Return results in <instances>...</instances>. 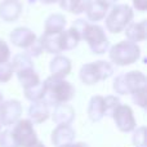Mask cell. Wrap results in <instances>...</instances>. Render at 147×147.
<instances>
[{
    "label": "cell",
    "mask_w": 147,
    "mask_h": 147,
    "mask_svg": "<svg viewBox=\"0 0 147 147\" xmlns=\"http://www.w3.org/2000/svg\"><path fill=\"white\" fill-rule=\"evenodd\" d=\"M0 132H1V124H0Z\"/></svg>",
    "instance_id": "cell-38"
},
{
    "label": "cell",
    "mask_w": 147,
    "mask_h": 147,
    "mask_svg": "<svg viewBox=\"0 0 147 147\" xmlns=\"http://www.w3.org/2000/svg\"><path fill=\"white\" fill-rule=\"evenodd\" d=\"M49 117H51V110H49V105L45 101L31 102L28 107V120L34 125L43 124Z\"/></svg>",
    "instance_id": "cell-13"
},
{
    "label": "cell",
    "mask_w": 147,
    "mask_h": 147,
    "mask_svg": "<svg viewBox=\"0 0 147 147\" xmlns=\"http://www.w3.org/2000/svg\"><path fill=\"white\" fill-rule=\"evenodd\" d=\"M44 84H45V97L43 101H45L49 106L54 107L57 105L69 103L75 97V86L66 79L49 76L44 80Z\"/></svg>",
    "instance_id": "cell-1"
},
{
    "label": "cell",
    "mask_w": 147,
    "mask_h": 147,
    "mask_svg": "<svg viewBox=\"0 0 147 147\" xmlns=\"http://www.w3.org/2000/svg\"><path fill=\"white\" fill-rule=\"evenodd\" d=\"M133 145L136 147H146V127H137L132 136Z\"/></svg>",
    "instance_id": "cell-27"
},
{
    "label": "cell",
    "mask_w": 147,
    "mask_h": 147,
    "mask_svg": "<svg viewBox=\"0 0 147 147\" xmlns=\"http://www.w3.org/2000/svg\"><path fill=\"white\" fill-rule=\"evenodd\" d=\"M23 5L21 0H3L0 1V20L4 22H16L21 17Z\"/></svg>",
    "instance_id": "cell-11"
},
{
    "label": "cell",
    "mask_w": 147,
    "mask_h": 147,
    "mask_svg": "<svg viewBox=\"0 0 147 147\" xmlns=\"http://www.w3.org/2000/svg\"><path fill=\"white\" fill-rule=\"evenodd\" d=\"M75 109L69 103H62L54 106L53 112L51 114L52 120L56 125H71L75 120Z\"/></svg>",
    "instance_id": "cell-14"
},
{
    "label": "cell",
    "mask_w": 147,
    "mask_h": 147,
    "mask_svg": "<svg viewBox=\"0 0 147 147\" xmlns=\"http://www.w3.org/2000/svg\"><path fill=\"white\" fill-rule=\"evenodd\" d=\"M124 32L127 40L132 43H142L147 38V21L142 20L141 22H130Z\"/></svg>",
    "instance_id": "cell-16"
},
{
    "label": "cell",
    "mask_w": 147,
    "mask_h": 147,
    "mask_svg": "<svg viewBox=\"0 0 147 147\" xmlns=\"http://www.w3.org/2000/svg\"><path fill=\"white\" fill-rule=\"evenodd\" d=\"M23 92H25L26 99H28L30 102L43 101L44 97H45V84H44V81H40L38 85L23 89Z\"/></svg>",
    "instance_id": "cell-25"
},
{
    "label": "cell",
    "mask_w": 147,
    "mask_h": 147,
    "mask_svg": "<svg viewBox=\"0 0 147 147\" xmlns=\"http://www.w3.org/2000/svg\"><path fill=\"white\" fill-rule=\"evenodd\" d=\"M133 8L138 12H146L147 10V0H132Z\"/></svg>",
    "instance_id": "cell-32"
},
{
    "label": "cell",
    "mask_w": 147,
    "mask_h": 147,
    "mask_svg": "<svg viewBox=\"0 0 147 147\" xmlns=\"http://www.w3.org/2000/svg\"><path fill=\"white\" fill-rule=\"evenodd\" d=\"M81 40H85L93 54H105L110 48L106 31L98 23H90L86 21L81 30Z\"/></svg>",
    "instance_id": "cell-6"
},
{
    "label": "cell",
    "mask_w": 147,
    "mask_h": 147,
    "mask_svg": "<svg viewBox=\"0 0 147 147\" xmlns=\"http://www.w3.org/2000/svg\"><path fill=\"white\" fill-rule=\"evenodd\" d=\"M103 99H105V114H106L107 116H111L112 112L116 110V107L119 106L121 102H120L119 97L112 96V94L103 97Z\"/></svg>",
    "instance_id": "cell-28"
},
{
    "label": "cell",
    "mask_w": 147,
    "mask_h": 147,
    "mask_svg": "<svg viewBox=\"0 0 147 147\" xmlns=\"http://www.w3.org/2000/svg\"><path fill=\"white\" fill-rule=\"evenodd\" d=\"M9 39H10V43L14 47L23 49V51H27L38 40V36L28 27H16L10 32Z\"/></svg>",
    "instance_id": "cell-10"
},
{
    "label": "cell",
    "mask_w": 147,
    "mask_h": 147,
    "mask_svg": "<svg viewBox=\"0 0 147 147\" xmlns=\"http://www.w3.org/2000/svg\"><path fill=\"white\" fill-rule=\"evenodd\" d=\"M146 93H147V89H142V90H138V92H136V93L130 94L133 102H134L137 106H140L141 109H146V103H147Z\"/></svg>",
    "instance_id": "cell-31"
},
{
    "label": "cell",
    "mask_w": 147,
    "mask_h": 147,
    "mask_svg": "<svg viewBox=\"0 0 147 147\" xmlns=\"http://www.w3.org/2000/svg\"><path fill=\"white\" fill-rule=\"evenodd\" d=\"M44 4H54V3H58V0H40Z\"/></svg>",
    "instance_id": "cell-35"
},
{
    "label": "cell",
    "mask_w": 147,
    "mask_h": 147,
    "mask_svg": "<svg viewBox=\"0 0 147 147\" xmlns=\"http://www.w3.org/2000/svg\"><path fill=\"white\" fill-rule=\"evenodd\" d=\"M61 41H62V48L63 52L66 51H72L79 45L81 41V34L76 27H71L69 30H65L61 32Z\"/></svg>",
    "instance_id": "cell-21"
},
{
    "label": "cell",
    "mask_w": 147,
    "mask_h": 147,
    "mask_svg": "<svg viewBox=\"0 0 147 147\" xmlns=\"http://www.w3.org/2000/svg\"><path fill=\"white\" fill-rule=\"evenodd\" d=\"M134 12L128 4H115L111 7L105 17L106 30L111 34H120L127 28L130 22H133Z\"/></svg>",
    "instance_id": "cell-2"
},
{
    "label": "cell",
    "mask_w": 147,
    "mask_h": 147,
    "mask_svg": "<svg viewBox=\"0 0 147 147\" xmlns=\"http://www.w3.org/2000/svg\"><path fill=\"white\" fill-rule=\"evenodd\" d=\"M71 70H72L71 59L66 56H62V54L54 56L53 59L51 61V63H49L51 76L57 79H66L71 74Z\"/></svg>",
    "instance_id": "cell-12"
},
{
    "label": "cell",
    "mask_w": 147,
    "mask_h": 147,
    "mask_svg": "<svg viewBox=\"0 0 147 147\" xmlns=\"http://www.w3.org/2000/svg\"><path fill=\"white\" fill-rule=\"evenodd\" d=\"M3 101H4V98H3V94H1V92H0V105L3 103Z\"/></svg>",
    "instance_id": "cell-37"
},
{
    "label": "cell",
    "mask_w": 147,
    "mask_h": 147,
    "mask_svg": "<svg viewBox=\"0 0 147 147\" xmlns=\"http://www.w3.org/2000/svg\"><path fill=\"white\" fill-rule=\"evenodd\" d=\"M109 57L111 63L116 66H129L141 58V48L137 43L123 40L109 48Z\"/></svg>",
    "instance_id": "cell-3"
},
{
    "label": "cell",
    "mask_w": 147,
    "mask_h": 147,
    "mask_svg": "<svg viewBox=\"0 0 147 147\" xmlns=\"http://www.w3.org/2000/svg\"><path fill=\"white\" fill-rule=\"evenodd\" d=\"M107 12H109V8L102 5L101 3L96 1V0H89L84 13L86 14V21H88V22L97 23V22H99V21L105 20Z\"/></svg>",
    "instance_id": "cell-19"
},
{
    "label": "cell",
    "mask_w": 147,
    "mask_h": 147,
    "mask_svg": "<svg viewBox=\"0 0 147 147\" xmlns=\"http://www.w3.org/2000/svg\"><path fill=\"white\" fill-rule=\"evenodd\" d=\"M89 0H58V4L62 10L72 13V14H81L85 12Z\"/></svg>",
    "instance_id": "cell-23"
},
{
    "label": "cell",
    "mask_w": 147,
    "mask_h": 147,
    "mask_svg": "<svg viewBox=\"0 0 147 147\" xmlns=\"http://www.w3.org/2000/svg\"><path fill=\"white\" fill-rule=\"evenodd\" d=\"M62 147H89V146L84 142H71V143H69V145H65Z\"/></svg>",
    "instance_id": "cell-34"
},
{
    "label": "cell",
    "mask_w": 147,
    "mask_h": 147,
    "mask_svg": "<svg viewBox=\"0 0 147 147\" xmlns=\"http://www.w3.org/2000/svg\"><path fill=\"white\" fill-rule=\"evenodd\" d=\"M10 57H12V52H10L9 45L7 44V41L0 39V65L9 62Z\"/></svg>",
    "instance_id": "cell-30"
},
{
    "label": "cell",
    "mask_w": 147,
    "mask_h": 147,
    "mask_svg": "<svg viewBox=\"0 0 147 147\" xmlns=\"http://www.w3.org/2000/svg\"><path fill=\"white\" fill-rule=\"evenodd\" d=\"M96 1H98V3H101L102 5H105L106 8H111V7H114L115 4H117V0H96Z\"/></svg>",
    "instance_id": "cell-33"
},
{
    "label": "cell",
    "mask_w": 147,
    "mask_h": 147,
    "mask_svg": "<svg viewBox=\"0 0 147 147\" xmlns=\"http://www.w3.org/2000/svg\"><path fill=\"white\" fill-rule=\"evenodd\" d=\"M40 43L43 45V49L51 54H57L62 53L63 48H62V41H61V32L59 34H53V35H48V34H43L40 36Z\"/></svg>",
    "instance_id": "cell-20"
},
{
    "label": "cell",
    "mask_w": 147,
    "mask_h": 147,
    "mask_svg": "<svg viewBox=\"0 0 147 147\" xmlns=\"http://www.w3.org/2000/svg\"><path fill=\"white\" fill-rule=\"evenodd\" d=\"M22 105L18 99L3 101L0 105V124L1 127H13L22 116Z\"/></svg>",
    "instance_id": "cell-9"
},
{
    "label": "cell",
    "mask_w": 147,
    "mask_h": 147,
    "mask_svg": "<svg viewBox=\"0 0 147 147\" xmlns=\"http://www.w3.org/2000/svg\"><path fill=\"white\" fill-rule=\"evenodd\" d=\"M111 117L114 119V123L116 128L123 133H130L137 128V120L134 117L132 107L128 105L120 103L112 112Z\"/></svg>",
    "instance_id": "cell-8"
},
{
    "label": "cell",
    "mask_w": 147,
    "mask_h": 147,
    "mask_svg": "<svg viewBox=\"0 0 147 147\" xmlns=\"http://www.w3.org/2000/svg\"><path fill=\"white\" fill-rule=\"evenodd\" d=\"M112 74H114V66L111 62L101 59L83 65L79 71V78L85 85H96L99 81H105L111 78Z\"/></svg>",
    "instance_id": "cell-4"
},
{
    "label": "cell",
    "mask_w": 147,
    "mask_h": 147,
    "mask_svg": "<svg viewBox=\"0 0 147 147\" xmlns=\"http://www.w3.org/2000/svg\"><path fill=\"white\" fill-rule=\"evenodd\" d=\"M13 75H14V70H13V66H12V63H10V61L0 65V83L5 84V83H8V81H10Z\"/></svg>",
    "instance_id": "cell-29"
},
{
    "label": "cell",
    "mask_w": 147,
    "mask_h": 147,
    "mask_svg": "<svg viewBox=\"0 0 147 147\" xmlns=\"http://www.w3.org/2000/svg\"><path fill=\"white\" fill-rule=\"evenodd\" d=\"M112 89L115 93L120 94V96L133 94L138 90L147 89L146 75L137 70L117 75L112 83Z\"/></svg>",
    "instance_id": "cell-5"
},
{
    "label": "cell",
    "mask_w": 147,
    "mask_h": 147,
    "mask_svg": "<svg viewBox=\"0 0 147 147\" xmlns=\"http://www.w3.org/2000/svg\"><path fill=\"white\" fill-rule=\"evenodd\" d=\"M76 132L71 125H57L51 136V141L56 147H62L75 141Z\"/></svg>",
    "instance_id": "cell-15"
},
{
    "label": "cell",
    "mask_w": 147,
    "mask_h": 147,
    "mask_svg": "<svg viewBox=\"0 0 147 147\" xmlns=\"http://www.w3.org/2000/svg\"><path fill=\"white\" fill-rule=\"evenodd\" d=\"M0 147H20L12 133V129L0 132Z\"/></svg>",
    "instance_id": "cell-26"
},
{
    "label": "cell",
    "mask_w": 147,
    "mask_h": 147,
    "mask_svg": "<svg viewBox=\"0 0 147 147\" xmlns=\"http://www.w3.org/2000/svg\"><path fill=\"white\" fill-rule=\"evenodd\" d=\"M30 147H45V145H44L43 142H40V141H38L36 143H34L32 146H30Z\"/></svg>",
    "instance_id": "cell-36"
},
{
    "label": "cell",
    "mask_w": 147,
    "mask_h": 147,
    "mask_svg": "<svg viewBox=\"0 0 147 147\" xmlns=\"http://www.w3.org/2000/svg\"><path fill=\"white\" fill-rule=\"evenodd\" d=\"M86 114H88V117L93 123L101 121V120L106 116V114H105V99H103V97L99 96V94L92 97L89 103H88Z\"/></svg>",
    "instance_id": "cell-17"
},
{
    "label": "cell",
    "mask_w": 147,
    "mask_h": 147,
    "mask_svg": "<svg viewBox=\"0 0 147 147\" xmlns=\"http://www.w3.org/2000/svg\"><path fill=\"white\" fill-rule=\"evenodd\" d=\"M67 25V20L63 14L61 13H53V14L48 16L44 23V32L48 35H53V34H59L65 31V27Z\"/></svg>",
    "instance_id": "cell-18"
},
{
    "label": "cell",
    "mask_w": 147,
    "mask_h": 147,
    "mask_svg": "<svg viewBox=\"0 0 147 147\" xmlns=\"http://www.w3.org/2000/svg\"><path fill=\"white\" fill-rule=\"evenodd\" d=\"M14 70V74L22 70H27V69H35L34 67V61L32 57L28 56L27 53H17L13 57V61L10 62Z\"/></svg>",
    "instance_id": "cell-24"
},
{
    "label": "cell",
    "mask_w": 147,
    "mask_h": 147,
    "mask_svg": "<svg viewBox=\"0 0 147 147\" xmlns=\"http://www.w3.org/2000/svg\"><path fill=\"white\" fill-rule=\"evenodd\" d=\"M12 133L20 147H30L39 141L34 124L28 119H20L13 125Z\"/></svg>",
    "instance_id": "cell-7"
},
{
    "label": "cell",
    "mask_w": 147,
    "mask_h": 147,
    "mask_svg": "<svg viewBox=\"0 0 147 147\" xmlns=\"http://www.w3.org/2000/svg\"><path fill=\"white\" fill-rule=\"evenodd\" d=\"M17 79L20 81V84L22 85L23 89L31 88L34 85H38L40 83V76L39 74L35 71V69H27V70H22V71L16 72Z\"/></svg>",
    "instance_id": "cell-22"
}]
</instances>
